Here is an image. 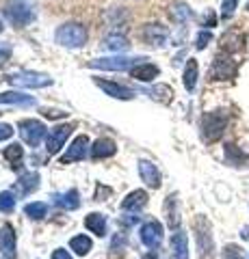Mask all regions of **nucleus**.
I'll return each instance as SVG.
<instances>
[{"label":"nucleus","mask_w":249,"mask_h":259,"mask_svg":"<svg viewBox=\"0 0 249 259\" xmlns=\"http://www.w3.org/2000/svg\"><path fill=\"white\" fill-rule=\"evenodd\" d=\"M141 259H158V257H156V250H150V253H146Z\"/></svg>","instance_id":"nucleus-43"},{"label":"nucleus","mask_w":249,"mask_h":259,"mask_svg":"<svg viewBox=\"0 0 249 259\" xmlns=\"http://www.w3.org/2000/svg\"><path fill=\"white\" fill-rule=\"evenodd\" d=\"M15 209V192L13 190H3L0 192V212L11 214Z\"/></svg>","instance_id":"nucleus-33"},{"label":"nucleus","mask_w":249,"mask_h":259,"mask_svg":"<svg viewBox=\"0 0 249 259\" xmlns=\"http://www.w3.org/2000/svg\"><path fill=\"white\" fill-rule=\"evenodd\" d=\"M85 227L89 229L91 233H95L98 238H104L109 231V223H106V216L98 214V212H91L89 216L85 218Z\"/></svg>","instance_id":"nucleus-22"},{"label":"nucleus","mask_w":249,"mask_h":259,"mask_svg":"<svg viewBox=\"0 0 249 259\" xmlns=\"http://www.w3.org/2000/svg\"><path fill=\"white\" fill-rule=\"evenodd\" d=\"M139 175H141L143 184L150 186L152 190L160 188V171H158V166L154 164V162H150V160H139Z\"/></svg>","instance_id":"nucleus-15"},{"label":"nucleus","mask_w":249,"mask_h":259,"mask_svg":"<svg viewBox=\"0 0 249 259\" xmlns=\"http://www.w3.org/2000/svg\"><path fill=\"white\" fill-rule=\"evenodd\" d=\"M238 74V65L234 59L230 56H223V54H217L215 61H212V67H210V80H232L236 78Z\"/></svg>","instance_id":"nucleus-8"},{"label":"nucleus","mask_w":249,"mask_h":259,"mask_svg":"<svg viewBox=\"0 0 249 259\" xmlns=\"http://www.w3.org/2000/svg\"><path fill=\"white\" fill-rule=\"evenodd\" d=\"M0 253L7 259L18 257V240H15V229L11 225L0 227Z\"/></svg>","instance_id":"nucleus-13"},{"label":"nucleus","mask_w":249,"mask_h":259,"mask_svg":"<svg viewBox=\"0 0 249 259\" xmlns=\"http://www.w3.org/2000/svg\"><path fill=\"white\" fill-rule=\"evenodd\" d=\"M228 119L230 115L226 110H212V112H206L202 117V139L204 143H217L226 132V125H228Z\"/></svg>","instance_id":"nucleus-2"},{"label":"nucleus","mask_w":249,"mask_h":259,"mask_svg":"<svg viewBox=\"0 0 249 259\" xmlns=\"http://www.w3.org/2000/svg\"><path fill=\"white\" fill-rule=\"evenodd\" d=\"M236 5H238V0H223L221 3V18L230 20L232 15H234V11H236Z\"/></svg>","instance_id":"nucleus-35"},{"label":"nucleus","mask_w":249,"mask_h":259,"mask_svg":"<svg viewBox=\"0 0 249 259\" xmlns=\"http://www.w3.org/2000/svg\"><path fill=\"white\" fill-rule=\"evenodd\" d=\"M52 259H72V255L67 253L65 248H57V250L52 253Z\"/></svg>","instance_id":"nucleus-42"},{"label":"nucleus","mask_w":249,"mask_h":259,"mask_svg":"<svg viewBox=\"0 0 249 259\" xmlns=\"http://www.w3.org/2000/svg\"><path fill=\"white\" fill-rule=\"evenodd\" d=\"M178 199H175V194H171V197H167L165 201V212H167V223H169L171 229H178L180 225V216H178Z\"/></svg>","instance_id":"nucleus-31"},{"label":"nucleus","mask_w":249,"mask_h":259,"mask_svg":"<svg viewBox=\"0 0 249 259\" xmlns=\"http://www.w3.org/2000/svg\"><path fill=\"white\" fill-rule=\"evenodd\" d=\"M226 162L232 166H247L249 164V156H245L243 151H240L236 145L228 143L226 145Z\"/></svg>","instance_id":"nucleus-26"},{"label":"nucleus","mask_w":249,"mask_h":259,"mask_svg":"<svg viewBox=\"0 0 249 259\" xmlns=\"http://www.w3.org/2000/svg\"><path fill=\"white\" fill-rule=\"evenodd\" d=\"M148 95L160 104H169L173 100V89L169 84H156V87L148 89Z\"/></svg>","instance_id":"nucleus-29"},{"label":"nucleus","mask_w":249,"mask_h":259,"mask_svg":"<svg viewBox=\"0 0 249 259\" xmlns=\"http://www.w3.org/2000/svg\"><path fill=\"white\" fill-rule=\"evenodd\" d=\"M18 132L22 136V141L30 145V147H39L42 145V141L46 139V125L42 123V121L37 119H24L18 123Z\"/></svg>","instance_id":"nucleus-7"},{"label":"nucleus","mask_w":249,"mask_h":259,"mask_svg":"<svg viewBox=\"0 0 249 259\" xmlns=\"http://www.w3.org/2000/svg\"><path fill=\"white\" fill-rule=\"evenodd\" d=\"M0 115H3V112H0Z\"/></svg>","instance_id":"nucleus-46"},{"label":"nucleus","mask_w":249,"mask_h":259,"mask_svg":"<svg viewBox=\"0 0 249 259\" xmlns=\"http://www.w3.org/2000/svg\"><path fill=\"white\" fill-rule=\"evenodd\" d=\"M5 82L22 89H44L52 84V78L48 74H39V71H15V74L5 76Z\"/></svg>","instance_id":"nucleus-5"},{"label":"nucleus","mask_w":249,"mask_h":259,"mask_svg":"<svg viewBox=\"0 0 249 259\" xmlns=\"http://www.w3.org/2000/svg\"><path fill=\"white\" fill-rule=\"evenodd\" d=\"M223 259H243V253H240L236 244H228L223 248Z\"/></svg>","instance_id":"nucleus-37"},{"label":"nucleus","mask_w":249,"mask_h":259,"mask_svg":"<svg viewBox=\"0 0 249 259\" xmlns=\"http://www.w3.org/2000/svg\"><path fill=\"white\" fill-rule=\"evenodd\" d=\"M210 39H212L210 30H199V35H197V39H195V48H197V50H204V48L210 44Z\"/></svg>","instance_id":"nucleus-36"},{"label":"nucleus","mask_w":249,"mask_h":259,"mask_svg":"<svg viewBox=\"0 0 249 259\" xmlns=\"http://www.w3.org/2000/svg\"><path fill=\"white\" fill-rule=\"evenodd\" d=\"M171 18L178 22V24H187V22L193 18V11L189 9V5L178 3V5H173V7H171Z\"/></svg>","instance_id":"nucleus-32"},{"label":"nucleus","mask_w":249,"mask_h":259,"mask_svg":"<svg viewBox=\"0 0 249 259\" xmlns=\"http://www.w3.org/2000/svg\"><path fill=\"white\" fill-rule=\"evenodd\" d=\"M9 59H11V46L0 44V67H3L5 63H9Z\"/></svg>","instance_id":"nucleus-38"},{"label":"nucleus","mask_w":249,"mask_h":259,"mask_svg":"<svg viewBox=\"0 0 249 259\" xmlns=\"http://www.w3.org/2000/svg\"><path fill=\"white\" fill-rule=\"evenodd\" d=\"M5 15L9 24L15 28H24L37 18L35 11V0H9L5 7Z\"/></svg>","instance_id":"nucleus-1"},{"label":"nucleus","mask_w":249,"mask_h":259,"mask_svg":"<svg viewBox=\"0 0 249 259\" xmlns=\"http://www.w3.org/2000/svg\"><path fill=\"white\" fill-rule=\"evenodd\" d=\"M74 130H76V127L72 125V123L54 127L52 132L46 136V151H48V156H54V153L61 151V147H65V141L72 136V132H74Z\"/></svg>","instance_id":"nucleus-9"},{"label":"nucleus","mask_w":249,"mask_h":259,"mask_svg":"<svg viewBox=\"0 0 249 259\" xmlns=\"http://www.w3.org/2000/svg\"><path fill=\"white\" fill-rule=\"evenodd\" d=\"M87 149H89V139L83 136H76L74 141L69 143V147L65 149V153L61 156V164H69V162H78L87 158Z\"/></svg>","instance_id":"nucleus-12"},{"label":"nucleus","mask_w":249,"mask_h":259,"mask_svg":"<svg viewBox=\"0 0 249 259\" xmlns=\"http://www.w3.org/2000/svg\"><path fill=\"white\" fill-rule=\"evenodd\" d=\"M148 205V192L146 190H132L128 192V197L122 201L124 212H139L141 207Z\"/></svg>","instance_id":"nucleus-19"},{"label":"nucleus","mask_w":249,"mask_h":259,"mask_svg":"<svg viewBox=\"0 0 249 259\" xmlns=\"http://www.w3.org/2000/svg\"><path fill=\"white\" fill-rule=\"evenodd\" d=\"M3 28H5V26H3V22H0V32H3Z\"/></svg>","instance_id":"nucleus-44"},{"label":"nucleus","mask_w":249,"mask_h":259,"mask_svg":"<svg viewBox=\"0 0 249 259\" xmlns=\"http://www.w3.org/2000/svg\"><path fill=\"white\" fill-rule=\"evenodd\" d=\"M52 201H54V205L61 207V209H65V212L80 207V194H78L76 188H69L67 192H57V194H52Z\"/></svg>","instance_id":"nucleus-17"},{"label":"nucleus","mask_w":249,"mask_h":259,"mask_svg":"<svg viewBox=\"0 0 249 259\" xmlns=\"http://www.w3.org/2000/svg\"><path fill=\"white\" fill-rule=\"evenodd\" d=\"M160 74V69L156 67L154 63H139V65H134V67L130 69V76L134 80H139V82H152L154 78H158Z\"/></svg>","instance_id":"nucleus-18"},{"label":"nucleus","mask_w":249,"mask_h":259,"mask_svg":"<svg viewBox=\"0 0 249 259\" xmlns=\"http://www.w3.org/2000/svg\"><path fill=\"white\" fill-rule=\"evenodd\" d=\"M171 259H189V238L184 231L171 236Z\"/></svg>","instance_id":"nucleus-21"},{"label":"nucleus","mask_w":249,"mask_h":259,"mask_svg":"<svg viewBox=\"0 0 249 259\" xmlns=\"http://www.w3.org/2000/svg\"><path fill=\"white\" fill-rule=\"evenodd\" d=\"M117 153V143L111 141V139H98L91 147V158L93 160H104V158H111Z\"/></svg>","instance_id":"nucleus-20"},{"label":"nucleus","mask_w":249,"mask_h":259,"mask_svg":"<svg viewBox=\"0 0 249 259\" xmlns=\"http://www.w3.org/2000/svg\"><path fill=\"white\" fill-rule=\"evenodd\" d=\"M139 236H141V242H143V244H146L150 250H156L160 244H163V238H165L163 225H160L158 221H148L146 225L141 227Z\"/></svg>","instance_id":"nucleus-10"},{"label":"nucleus","mask_w":249,"mask_h":259,"mask_svg":"<svg viewBox=\"0 0 249 259\" xmlns=\"http://www.w3.org/2000/svg\"><path fill=\"white\" fill-rule=\"evenodd\" d=\"M93 82L98 84L100 89L106 95L111 97H115V100H132V97L136 95L132 89H128L124 84H117V82H111V80H102V78H93Z\"/></svg>","instance_id":"nucleus-14"},{"label":"nucleus","mask_w":249,"mask_h":259,"mask_svg":"<svg viewBox=\"0 0 249 259\" xmlns=\"http://www.w3.org/2000/svg\"><path fill=\"white\" fill-rule=\"evenodd\" d=\"M143 41H146L148 46H154V48H160L167 44V39H169V28L163 26V24H146L143 26V32H141Z\"/></svg>","instance_id":"nucleus-11"},{"label":"nucleus","mask_w":249,"mask_h":259,"mask_svg":"<svg viewBox=\"0 0 249 259\" xmlns=\"http://www.w3.org/2000/svg\"><path fill=\"white\" fill-rule=\"evenodd\" d=\"M243 41H245L243 35L230 30V32H226V35L221 37V50H226L228 54H234L238 50H243Z\"/></svg>","instance_id":"nucleus-25"},{"label":"nucleus","mask_w":249,"mask_h":259,"mask_svg":"<svg viewBox=\"0 0 249 259\" xmlns=\"http://www.w3.org/2000/svg\"><path fill=\"white\" fill-rule=\"evenodd\" d=\"M197 74H199V65L195 59H189L187 61V67H184V78H182V82H184V89L187 91H193L197 84Z\"/></svg>","instance_id":"nucleus-27"},{"label":"nucleus","mask_w":249,"mask_h":259,"mask_svg":"<svg viewBox=\"0 0 249 259\" xmlns=\"http://www.w3.org/2000/svg\"><path fill=\"white\" fill-rule=\"evenodd\" d=\"M5 158L9 160L11 164H20L22 158H24V149H22V145H18V143L9 145V147L5 149Z\"/></svg>","instance_id":"nucleus-34"},{"label":"nucleus","mask_w":249,"mask_h":259,"mask_svg":"<svg viewBox=\"0 0 249 259\" xmlns=\"http://www.w3.org/2000/svg\"><path fill=\"white\" fill-rule=\"evenodd\" d=\"M54 41L63 48H69V50H76V48H83L87 44V30L83 24H76V22H67V24H61L54 32Z\"/></svg>","instance_id":"nucleus-3"},{"label":"nucleus","mask_w":249,"mask_h":259,"mask_svg":"<svg viewBox=\"0 0 249 259\" xmlns=\"http://www.w3.org/2000/svg\"><path fill=\"white\" fill-rule=\"evenodd\" d=\"M91 238L89 236H85V233H80V236H74L69 240V250H74L76 255L80 257H85V255H89V250H91Z\"/></svg>","instance_id":"nucleus-28"},{"label":"nucleus","mask_w":249,"mask_h":259,"mask_svg":"<svg viewBox=\"0 0 249 259\" xmlns=\"http://www.w3.org/2000/svg\"><path fill=\"white\" fill-rule=\"evenodd\" d=\"M0 106L33 108V106H37V100L33 95H24V93H18V91H7V93H0Z\"/></svg>","instance_id":"nucleus-16"},{"label":"nucleus","mask_w":249,"mask_h":259,"mask_svg":"<svg viewBox=\"0 0 249 259\" xmlns=\"http://www.w3.org/2000/svg\"><path fill=\"white\" fill-rule=\"evenodd\" d=\"M39 188V173H24L20 175V180L15 182V190H18V194H22V197H26V194L35 192Z\"/></svg>","instance_id":"nucleus-23"},{"label":"nucleus","mask_w":249,"mask_h":259,"mask_svg":"<svg viewBox=\"0 0 249 259\" xmlns=\"http://www.w3.org/2000/svg\"><path fill=\"white\" fill-rule=\"evenodd\" d=\"M215 24H217V15H215L212 11H208V13H206V18L202 20V26H208V28H212Z\"/></svg>","instance_id":"nucleus-41"},{"label":"nucleus","mask_w":249,"mask_h":259,"mask_svg":"<svg viewBox=\"0 0 249 259\" xmlns=\"http://www.w3.org/2000/svg\"><path fill=\"white\" fill-rule=\"evenodd\" d=\"M143 56H124V54H113V56H102L89 63L91 69H104V71H124V69H132L134 65L143 63Z\"/></svg>","instance_id":"nucleus-4"},{"label":"nucleus","mask_w":249,"mask_h":259,"mask_svg":"<svg viewBox=\"0 0 249 259\" xmlns=\"http://www.w3.org/2000/svg\"><path fill=\"white\" fill-rule=\"evenodd\" d=\"M24 214L30 221H42L44 216H48V203H44V201H30V203L24 205Z\"/></svg>","instance_id":"nucleus-30"},{"label":"nucleus","mask_w":249,"mask_h":259,"mask_svg":"<svg viewBox=\"0 0 249 259\" xmlns=\"http://www.w3.org/2000/svg\"><path fill=\"white\" fill-rule=\"evenodd\" d=\"M102 48H104V50H109V52H113V54H122V52H126L128 48H130V44H128V39L124 35L111 32L109 37H104Z\"/></svg>","instance_id":"nucleus-24"},{"label":"nucleus","mask_w":249,"mask_h":259,"mask_svg":"<svg viewBox=\"0 0 249 259\" xmlns=\"http://www.w3.org/2000/svg\"><path fill=\"white\" fill-rule=\"evenodd\" d=\"M44 117L48 119H63V117H67V112H63V110H44Z\"/></svg>","instance_id":"nucleus-40"},{"label":"nucleus","mask_w":249,"mask_h":259,"mask_svg":"<svg viewBox=\"0 0 249 259\" xmlns=\"http://www.w3.org/2000/svg\"><path fill=\"white\" fill-rule=\"evenodd\" d=\"M247 11H249V3H247Z\"/></svg>","instance_id":"nucleus-45"},{"label":"nucleus","mask_w":249,"mask_h":259,"mask_svg":"<svg viewBox=\"0 0 249 259\" xmlns=\"http://www.w3.org/2000/svg\"><path fill=\"white\" fill-rule=\"evenodd\" d=\"M11 136H13V127L9 123H0V143L11 139Z\"/></svg>","instance_id":"nucleus-39"},{"label":"nucleus","mask_w":249,"mask_h":259,"mask_svg":"<svg viewBox=\"0 0 249 259\" xmlns=\"http://www.w3.org/2000/svg\"><path fill=\"white\" fill-rule=\"evenodd\" d=\"M195 238H197V250H199V259H212L215 257V244H212V233H210V225L204 216L195 218Z\"/></svg>","instance_id":"nucleus-6"}]
</instances>
